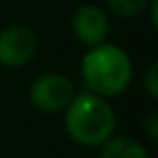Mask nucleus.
<instances>
[{
	"label": "nucleus",
	"instance_id": "1",
	"mask_svg": "<svg viewBox=\"0 0 158 158\" xmlns=\"http://www.w3.org/2000/svg\"><path fill=\"white\" fill-rule=\"evenodd\" d=\"M65 113L67 136L82 147H102L117 128V117L106 98L93 93H76Z\"/></svg>",
	"mask_w": 158,
	"mask_h": 158
},
{
	"label": "nucleus",
	"instance_id": "2",
	"mask_svg": "<svg viewBox=\"0 0 158 158\" xmlns=\"http://www.w3.org/2000/svg\"><path fill=\"white\" fill-rule=\"evenodd\" d=\"M80 74L89 93L100 98H115L123 93L132 80V61L119 46L104 41L93 46L82 56Z\"/></svg>",
	"mask_w": 158,
	"mask_h": 158
},
{
	"label": "nucleus",
	"instance_id": "3",
	"mask_svg": "<svg viewBox=\"0 0 158 158\" xmlns=\"http://www.w3.org/2000/svg\"><path fill=\"white\" fill-rule=\"evenodd\" d=\"M74 95H76V87L63 74H44L37 80H33L28 89L31 104L46 115L63 113L74 100Z\"/></svg>",
	"mask_w": 158,
	"mask_h": 158
},
{
	"label": "nucleus",
	"instance_id": "4",
	"mask_svg": "<svg viewBox=\"0 0 158 158\" xmlns=\"http://www.w3.org/2000/svg\"><path fill=\"white\" fill-rule=\"evenodd\" d=\"M37 54V35L33 28L13 24L0 31V65L5 67H24Z\"/></svg>",
	"mask_w": 158,
	"mask_h": 158
},
{
	"label": "nucleus",
	"instance_id": "5",
	"mask_svg": "<svg viewBox=\"0 0 158 158\" xmlns=\"http://www.w3.org/2000/svg\"><path fill=\"white\" fill-rule=\"evenodd\" d=\"M72 28L80 44L93 48L108 37V15L98 5H82L72 15Z\"/></svg>",
	"mask_w": 158,
	"mask_h": 158
},
{
	"label": "nucleus",
	"instance_id": "6",
	"mask_svg": "<svg viewBox=\"0 0 158 158\" xmlns=\"http://www.w3.org/2000/svg\"><path fill=\"white\" fill-rule=\"evenodd\" d=\"M100 158H149V154L134 139L119 136V139H108L102 145Z\"/></svg>",
	"mask_w": 158,
	"mask_h": 158
},
{
	"label": "nucleus",
	"instance_id": "7",
	"mask_svg": "<svg viewBox=\"0 0 158 158\" xmlns=\"http://www.w3.org/2000/svg\"><path fill=\"white\" fill-rule=\"evenodd\" d=\"M106 7L113 15L134 18L149 7V0H106Z\"/></svg>",
	"mask_w": 158,
	"mask_h": 158
},
{
	"label": "nucleus",
	"instance_id": "8",
	"mask_svg": "<svg viewBox=\"0 0 158 158\" xmlns=\"http://www.w3.org/2000/svg\"><path fill=\"white\" fill-rule=\"evenodd\" d=\"M145 91L152 100L158 98V65L156 63H152L147 74H145Z\"/></svg>",
	"mask_w": 158,
	"mask_h": 158
},
{
	"label": "nucleus",
	"instance_id": "9",
	"mask_svg": "<svg viewBox=\"0 0 158 158\" xmlns=\"http://www.w3.org/2000/svg\"><path fill=\"white\" fill-rule=\"evenodd\" d=\"M145 130H147V134H149L152 141H158V113L156 110H152L145 117Z\"/></svg>",
	"mask_w": 158,
	"mask_h": 158
}]
</instances>
